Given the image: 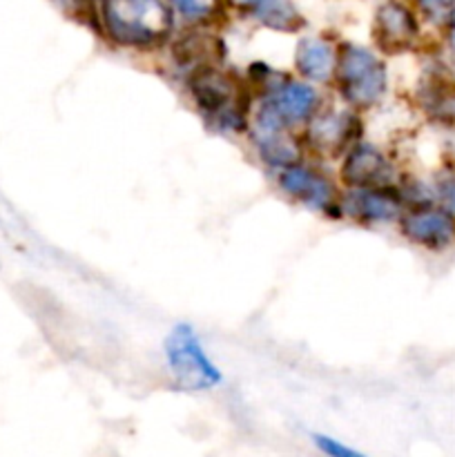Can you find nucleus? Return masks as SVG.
Instances as JSON below:
<instances>
[{"label":"nucleus","mask_w":455,"mask_h":457,"mask_svg":"<svg viewBox=\"0 0 455 457\" xmlns=\"http://www.w3.org/2000/svg\"><path fill=\"white\" fill-rule=\"evenodd\" d=\"M418 101L428 119L455 128V74L431 71L419 85Z\"/></svg>","instance_id":"nucleus-12"},{"label":"nucleus","mask_w":455,"mask_h":457,"mask_svg":"<svg viewBox=\"0 0 455 457\" xmlns=\"http://www.w3.org/2000/svg\"><path fill=\"white\" fill-rule=\"evenodd\" d=\"M232 3H235L236 7H241L245 12V9H248L250 4H252V0H232Z\"/></svg>","instance_id":"nucleus-22"},{"label":"nucleus","mask_w":455,"mask_h":457,"mask_svg":"<svg viewBox=\"0 0 455 457\" xmlns=\"http://www.w3.org/2000/svg\"><path fill=\"white\" fill-rule=\"evenodd\" d=\"M245 13L261 27L284 34H297L306 27V21L293 0H252Z\"/></svg>","instance_id":"nucleus-15"},{"label":"nucleus","mask_w":455,"mask_h":457,"mask_svg":"<svg viewBox=\"0 0 455 457\" xmlns=\"http://www.w3.org/2000/svg\"><path fill=\"white\" fill-rule=\"evenodd\" d=\"M361 120L352 110H324L308 120L306 143L319 154L342 156L360 143Z\"/></svg>","instance_id":"nucleus-6"},{"label":"nucleus","mask_w":455,"mask_h":457,"mask_svg":"<svg viewBox=\"0 0 455 457\" xmlns=\"http://www.w3.org/2000/svg\"><path fill=\"white\" fill-rule=\"evenodd\" d=\"M187 89L210 128L228 134L248 129V92L219 65L187 74Z\"/></svg>","instance_id":"nucleus-2"},{"label":"nucleus","mask_w":455,"mask_h":457,"mask_svg":"<svg viewBox=\"0 0 455 457\" xmlns=\"http://www.w3.org/2000/svg\"><path fill=\"white\" fill-rule=\"evenodd\" d=\"M424 21L435 27H444L455 16V0H415Z\"/></svg>","instance_id":"nucleus-18"},{"label":"nucleus","mask_w":455,"mask_h":457,"mask_svg":"<svg viewBox=\"0 0 455 457\" xmlns=\"http://www.w3.org/2000/svg\"><path fill=\"white\" fill-rule=\"evenodd\" d=\"M277 112L285 128L308 123L319 112V94L302 80H275L263 89V98Z\"/></svg>","instance_id":"nucleus-10"},{"label":"nucleus","mask_w":455,"mask_h":457,"mask_svg":"<svg viewBox=\"0 0 455 457\" xmlns=\"http://www.w3.org/2000/svg\"><path fill=\"white\" fill-rule=\"evenodd\" d=\"M337 65V49L324 36H303L294 52V67L312 83H330Z\"/></svg>","instance_id":"nucleus-13"},{"label":"nucleus","mask_w":455,"mask_h":457,"mask_svg":"<svg viewBox=\"0 0 455 457\" xmlns=\"http://www.w3.org/2000/svg\"><path fill=\"white\" fill-rule=\"evenodd\" d=\"M419 18L401 0H384L373 18V40L384 54H404L418 45Z\"/></svg>","instance_id":"nucleus-7"},{"label":"nucleus","mask_w":455,"mask_h":457,"mask_svg":"<svg viewBox=\"0 0 455 457\" xmlns=\"http://www.w3.org/2000/svg\"><path fill=\"white\" fill-rule=\"evenodd\" d=\"M279 187L288 196H293L299 204L308 205L310 210H319V212H330V210L339 208V196L335 190V183L326 177L324 172L315 170L312 165L297 163L288 165V168L279 170Z\"/></svg>","instance_id":"nucleus-8"},{"label":"nucleus","mask_w":455,"mask_h":457,"mask_svg":"<svg viewBox=\"0 0 455 457\" xmlns=\"http://www.w3.org/2000/svg\"><path fill=\"white\" fill-rule=\"evenodd\" d=\"M453 152H455V150H453Z\"/></svg>","instance_id":"nucleus-23"},{"label":"nucleus","mask_w":455,"mask_h":457,"mask_svg":"<svg viewBox=\"0 0 455 457\" xmlns=\"http://www.w3.org/2000/svg\"><path fill=\"white\" fill-rule=\"evenodd\" d=\"M433 195H435L437 204H442L444 208L455 212V168L437 179L435 186H433Z\"/></svg>","instance_id":"nucleus-19"},{"label":"nucleus","mask_w":455,"mask_h":457,"mask_svg":"<svg viewBox=\"0 0 455 457\" xmlns=\"http://www.w3.org/2000/svg\"><path fill=\"white\" fill-rule=\"evenodd\" d=\"M339 174L348 187L391 186L393 165L379 147L360 141L346 152Z\"/></svg>","instance_id":"nucleus-11"},{"label":"nucleus","mask_w":455,"mask_h":457,"mask_svg":"<svg viewBox=\"0 0 455 457\" xmlns=\"http://www.w3.org/2000/svg\"><path fill=\"white\" fill-rule=\"evenodd\" d=\"M339 208L361 223H388L401 217L406 210L404 195L393 186L348 187L339 199Z\"/></svg>","instance_id":"nucleus-9"},{"label":"nucleus","mask_w":455,"mask_h":457,"mask_svg":"<svg viewBox=\"0 0 455 457\" xmlns=\"http://www.w3.org/2000/svg\"><path fill=\"white\" fill-rule=\"evenodd\" d=\"M165 360L178 386L187 391H205L223 379L221 370L212 364L190 324L174 326L165 339Z\"/></svg>","instance_id":"nucleus-4"},{"label":"nucleus","mask_w":455,"mask_h":457,"mask_svg":"<svg viewBox=\"0 0 455 457\" xmlns=\"http://www.w3.org/2000/svg\"><path fill=\"white\" fill-rule=\"evenodd\" d=\"M98 21L112 43L129 49H154L170 38L172 7L165 0H101Z\"/></svg>","instance_id":"nucleus-1"},{"label":"nucleus","mask_w":455,"mask_h":457,"mask_svg":"<svg viewBox=\"0 0 455 457\" xmlns=\"http://www.w3.org/2000/svg\"><path fill=\"white\" fill-rule=\"evenodd\" d=\"M444 31H446V49H449V56L455 65V16L446 22Z\"/></svg>","instance_id":"nucleus-21"},{"label":"nucleus","mask_w":455,"mask_h":457,"mask_svg":"<svg viewBox=\"0 0 455 457\" xmlns=\"http://www.w3.org/2000/svg\"><path fill=\"white\" fill-rule=\"evenodd\" d=\"M254 145H257L259 156H261L263 163L277 170H284L288 168V165L297 163L299 154H302L299 143L285 132L272 134V137L261 138V141H254Z\"/></svg>","instance_id":"nucleus-16"},{"label":"nucleus","mask_w":455,"mask_h":457,"mask_svg":"<svg viewBox=\"0 0 455 457\" xmlns=\"http://www.w3.org/2000/svg\"><path fill=\"white\" fill-rule=\"evenodd\" d=\"M312 442H315V446L321 453L328 457H366L364 453H360V451L351 449V446L342 445V442L333 440V437L328 436H312Z\"/></svg>","instance_id":"nucleus-20"},{"label":"nucleus","mask_w":455,"mask_h":457,"mask_svg":"<svg viewBox=\"0 0 455 457\" xmlns=\"http://www.w3.org/2000/svg\"><path fill=\"white\" fill-rule=\"evenodd\" d=\"M397 221L401 235L419 248L431 253H446L455 248V212L437 201L409 205Z\"/></svg>","instance_id":"nucleus-5"},{"label":"nucleus","mask_w":455,"mask_h":457,"mask_svg":"<svg viewBox=\"0 0 455 457\" xmlns=\"http://www.w3.org/2000/svg\"><path fill=\"white\" fill-rule=\"evenodd\" d=\"M333 80L343 101L355 110L377 105L388 89V71L382 58L355 43L339 45Z\"/></svg>","instance_id":"nucleus-3"},{"label":"nucleus","mask_w":455,"mask_h":457,"mask_svg":"<svg viewBox=\"0 0 455 457\" xmlns=\"http://www.w3.org/2000/svg\"><path fill=\"white\" fill-rule=\"evenodd\" d=\"M170 7L192 25H201L217 16L221 0H170Z\"/></svg>","instance_id":"nucleus-17"},{"label":"nucleus","mask_w":455,"mask_h":457,"mask_svg":"<svg viewBox=\"0 0 455 457\" xmlns=\"http://www.w3.org/2000/svg\"><path fill=\"white\" fill-rule=\"evenodd\" d=\"M172 58L178 65V70L192 71L201 70V67L217 65L223 58V43L212 34H203V31L194 29L183 34L177 38L172 47Z\"/></svg>","instance_id":"nucleus-14"}]
</instances>
